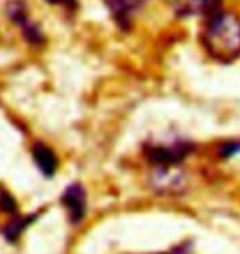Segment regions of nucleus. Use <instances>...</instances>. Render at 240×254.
<instances>
[{"label":"nucleus","mask_w":240,"mask_h":254,"mask_svg":"<svg viewBox=\"0 0 240 254\" xmlns=\"http://www.w3.org/2000/svg\"><path fill=\"white\" fill-rule=\"evenodd\" d=\"M150 0H104V5L109 12L112 22L122 32H129L134 27V22L144 12Z\"/></svg>","instance_id":"obj_4"},{"label":"nucleus","mask_w":240,"mask_h":254,"mask_svg":"<svg viewBox=\"0 0 240 254\" xmlns=\"http://www.w3.org/2000/svg\"><path fill=\"white\" fill-rule=\"evenodd\" d=\"M61 201L68 211L71 223H79L86 215V206H88V200H86L84 187L81 184H73L64 190Z\"/></svg>","instance_id":"obj_6"},{"label":"nucleus","mask_w":240,"mask_h":254,"mask_svg":"<svg viewBox=\"0 0 240 254\" xmlns=\"http://www.w3.org/2000/svg\"><path fill=\"white\" fill-rule=\"evenodd\" d=\"M5 15L8 22L20 30V35L28 45L43 47L47 43V33L43 32L38 20H35L25 0H8L5 5Z\"/></svg>","instance_id":"obj_2"},{"label":"nucleus","mask_w":240,"mask_h":254,"mask_svg":"<svg viewBox=\"0 0 240 254\" xmlns=\"http://www.w3.org/2000/svg\"><path fill=\"white\" fill-rule=\"evenodd\" d=\"M199 45L212 62L229 64L240 58V15L219 8L202 18Z\"/></svg>","instance_id":"obj_1"},{"label":"nucleus","mask_w":240,"mask_h":254,"mask_svg":"<svg viewBox=\"0 0 240 254\" xmlns=\"http://www.w3.org/2000/svg\"><path fill=\"white\" fill-rule=\"evenodd\" d=\"M45 2L51 5V7H58L59 10H63V12L68 15H74L79 8L78 0H45Z\"/></svg>","instance_id":"obj_8"},{"label":"nucleus","mask_w":240,"mask_h":254,"mask_svg":"<svg viewBox=\"0 0 240 254\" xmlns=\"http://www.w3.org/2000/svg\"><path fill=\"white\" fill-rule=\"evenodd\" d=\"M171 254H181V253H180V251H173Z\"/></svg>","instance_id":"obj_9"},{"label":"nucleus","mask_w":240,"mask_h":254,"mask_svg":"<svg viewBox=\"0 0 240 254\" xmlns=\"http://www.w3.org/2000/svg\"><path fill=\"white\" fill-rule=\"evenodd\" d=\"M32 157L35 165L38 167V170L45 177H51L56 174V170L59 167V159L56 155V152L49 145L45 144V142H35L32 145Z\"/></svg>","instance_id":"obj_7"},{"label":"nucleus","mask_w":240,"mask_h":254,"mask_svg":"<svg viewBox=\"0 0 240 254\" xmlns=\"http://www.w3.org/2000/svg\"><path fill=\"white\" fill-rule=\"evenodd\" d=\"M194 150V144L190 140H170L148 144L145 149V157L156 169H171L181 164L186 157H190Z\"/></svg>","instance_id":"obj_3"},{"label":"nucleus","mask_w":240,"mask_h":254,"mask_svg":"<svg viewBox=\"0 0 240 254\" xmlns=\"http://www.w3.org/2000/svg\"><path fill=\"white\" fill-rule=\"evenodd\" d=\"M165 3L176 18H204L224 7V0H165Z\"/></svg>","instance_id":"obj_5"}]
</instances>
